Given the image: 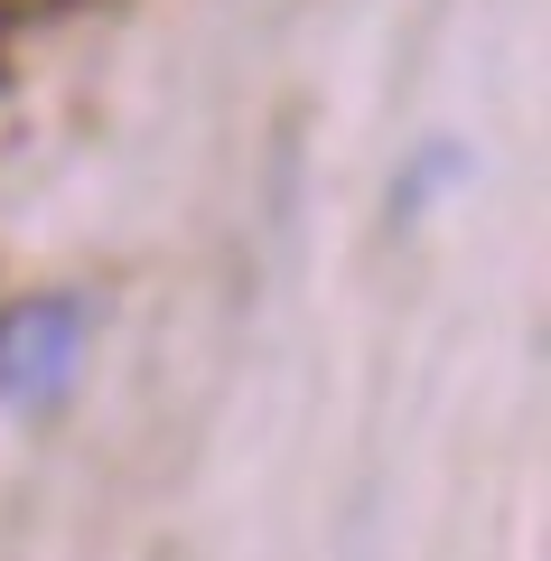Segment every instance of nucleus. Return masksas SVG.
<instances>
[{
	"mask_svg": "<svg viewBox=\"0 0 551 561\" xmlns=\"http://www.w3.org/2000/svg\"><path fill=\"white\" fill-rule=\"evenodd\" d=\"M76 365H84V300L47 290L0 319V402L10 412H47L76 383Z\"/></svg>",
	"mask_w": 551,
	"mask_h": 561,
	"instance_id": "obj_1",
	"label": "nucleus"
}]
</instances>
